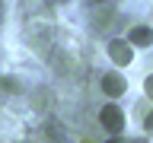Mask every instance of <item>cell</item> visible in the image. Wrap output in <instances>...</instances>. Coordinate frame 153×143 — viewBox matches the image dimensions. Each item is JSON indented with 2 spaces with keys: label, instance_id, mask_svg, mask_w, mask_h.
I'll list each match as a JSON object with an SVG mask.
<instances>
[{
  "label": "cell",
  "instance_id": "cell-1",
  "mask_svg": "<svg viewBox=\"0 0 153 143\" xmlns=\"http://www.w3.org/2000/svg\"><path fill=\"white\" fill-rule=\"evenodd\" d=\"M99 121H102V127L112 137H118V133L124 130V111L118 108V105H102V111H99Z\"/></svg>",
  "mask_w": 153,
  "mask_h": 143
},
{
  "label": "cell",
  "instance_id": "cell-2",
  "mask_svg": "<svg viewBox=\"0 0 153 143\" xmlns=\"http://www.w3.org/2000/svg\"><path fill=\"white\" fill-rule=\"evenodd\" d=\"M108 57H112L118 67H128L134 60V45L124 41V38H112V41H108Z\"/></svg>",
  "mask_w": 153,
  "mask_h": 143
},
{
  "label": "cell",
  "instance_id": "cell-3",
  "mask_svg": "<svg viewBox=\"0 0 153 143\" xmlns=\"http://www.w3.org/2000/svg\"><path fill=\"white\" fill-rule=\"evenodd\" d=\"M128 41H131L134 48H147V45H153V29H147V26H134L131 32H128Z\"/></svg>",
  "mask_w": 153,
  "mask_h": 143
},
{
  "label": "cell",
  "instance_id": "cell-4",
  "mask_svg": "<svg viewBox=\"0 0 153 143\" xmlns=\"http://www.w3.org/2000/svg\"><path fill=\"white\" fill-rule=\"evenodd\" d=\"M124 86H128V83H124L118 73H105V76H102V92L112 95V99H118V95L124 92Z\"/></svg>",
  "mask_w": 153,
  "mask_h": 143
},
{
  "label": "cell",
  "instance_id": "cell-5",
  "mask_svg": "<svg viewBox=\"0 0 153 143\" xmlns=\"http://www.w3.org/2000/svg\"><path fill=\"white\" fill-rule=\"evenodd\" d=\"M0 86H3L7 92H22V83H19L16 76H3V80H0Z\"/></svg>",
  "mask_w": 153,
  "mask_h": 143
},
{
  "label": "cell",
  "instance_id": "cell-6",
  "mask_svg": "<svg viewBox=\"0 0 153 143\" xmlns=\"http://www.w3.org/2000/svg\"><path fill=\"white\" fill-rule=\"evenodd\" d=\"M45 105H54V95H48L45 89H38L35 92V108H45Z\"/></svg>",
  "mask_w": 153,
  "mask_h": 143
},
{
  "label": "cell",
  "instance_id": "cell-7",
  "mask_svg": "<svg viewBox=\"0 0 153 143\" xmlns=\"http://www.w3.org/2000/svg\"><path fill=\"white\" fill-rule=\"evenodd\" d=\"M22 10L26 13H38V10H45V0H22Z\"/></svg>",
  "mask_w": 153,
  "mask_h": 143
},
{
  "label": "cell",
  "instance_id": "cell-8",
  "mask_svg": "<svg viewBox=\"0 0 153 143\" xmlns=\"http://www.w3.org/2000/svg\"><path fill=\"white\" fill-rule=\"evenodd\" d=\"M143 92L153 99V76H147V80H143Z\"/></svg>",
  "mask_w": 153,
  "mask_h": 143
},
{
  "label": "cell",
  "instance_id": "cell-9",
  "mask_svg": "<svg viewBox=\"0 0 153 143\" xmlns=\"http://www.w3.org/2000/svg\"><path fill=\"white\" fill-rule=\"evenodd\" d=\"M143 130L153 133V114H147V118H143Z\"/></svg>",
  "mask_w": 153,
  "mask_h": 143
},
{
  "label": "cell",
  "instance_id": "cell-10",
  "mask_svg": "<svg viewBox=\"0 0 153 143\" xmlns=\"http://www.w3.org/2000/svg\"><path fill=\"white\" fill-rule=\"evenodd\" d=\"M96 3H102V0H96Z\"/></svg>",
  "mask_w": 153,
  "mask_h": 143
}]
</instances>
